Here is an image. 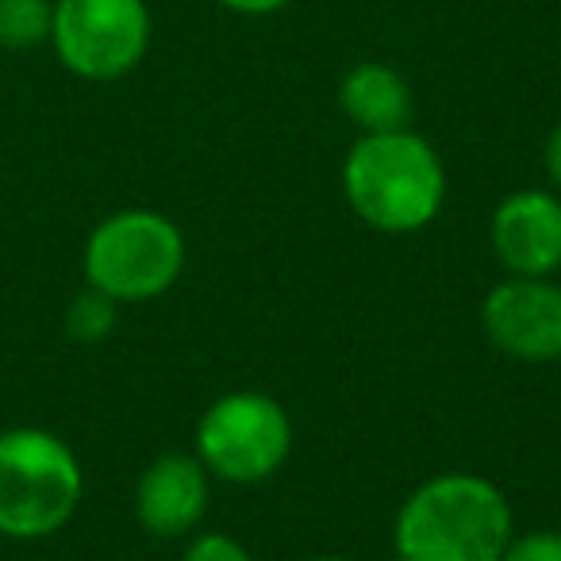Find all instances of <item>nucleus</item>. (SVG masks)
Here are the masks:
<instances>
[{
    "mask_svg": "<svg viewBox=\"0 0 561 561\" xmlns=\"http://www.w3.org/2000/svg\"><path fill=\"white\" fill-rule=\"evenodd\" d=\"M515 535L512 504L477 473H438L408 492L392 523L397 561H500Z\"/></svg>",
    "mask_w": 561,
    "mask_h": 561,
    "instance_id": "1",
    "label": "nucleus"
},
{
    "mask_svg": "<svg viewBox=\"0 0 561 561\" xmlns=\"http://www.w3.org/2000/svg\"><path fill=\"white\" fill-rule=\"evenodd\" d=\"M343 196L362 224L385 234L423 231L443 211L446 170L412 127L362 135L343 162Z\"/></svg>",
    "mask_w": 561,
    "mask_h": 561,
    "instance_id": "2",
    "label": "nucleus"
},
{
    "mask_svg": "<svg viewBox=\"0 0 561 561\" xmlns=\"http://www.w3.org/2000/svg\"><path fill=\"white\" fill-rule=\"evenodd\" d=\"M85 492L78 454L43 427L0 431V535L16 542L58 535Z\"/></svg>",
    "mask_w": 561,
    "mask_h": 561,
    "instance_id": "3",
    "label": "nucleus"
},
{
    "mask_svg": "<svg viewBox=\"0 0 561 561\" xmlns=\"http://www.w3.org/2000/svg\"><path fill=\"white\" fill-rule=\"evenodd\" d=\"M81 265L89 285L116 305L158 300L185 270V234L162 211L127 208L93 227Z\"/></svg>",
    "mask_w": 561,
    "mask_h": 561,
    "instance_id": "4",
    "label": "nucleus"
},
{
    "mask_svg": "<svg viewBox=\"0 0 561 561\" xmlns=\"http://www.w3.org/2000/svg\"><path fill=\"white\" fill-rule=\"evenodd\" d=\"M293 454V420L265 392L239 389L211 400L196 423V458L227 484H262Z\"/></svg>",
    "mask_w": 561,
    "mask_h": 561,
    "instance_id": "5",
    "label": "nucleus"
},
{
    "mask_svg": "<svg viewBox=\"0 0 561 561\" xmlns=\"http://www.w3.org/2000/svg\"><path fill=\"white\" fill-rule=\"evenodd\" d=\"M147 0H55L50 47L81 81H119L150 50Z\"/></svg>",
    "mask_w": 561,
    "mask_h": 561,
    "instance_id": "6",
    "label": "nucleus"
},
{
    "mask_svg": "<svg viewBox=\"0 0 561 561\" xmlns=\"http://www.w3.org/2000/svg\"><path fill=\"white\" fill-rule=\"evenodd\" d=\"M481 328L500 354L515 362L561 358V285L550 277H507L481 305Z\"/></svg>",
    "mask_w": 561,
    "mask_h": 561,
    "instance_id": "7",
    "label": "nucleus"
},
{
    "mask_svg": "<svg viewBox=\"0 0 561 561\" xmlns=\"http://www.w3.org/2000/svg\"><path fill=\"white\" fill-rule=\"evenodd\" d=\"M492 254L512 277H553L561 270V196L519 188L489 219Z\"/></svg>",
    "mask_w": 561,
    "mask_h": 561,
    "instance_id": "8",
    "label": "nucleus"
},
{
    "mask_svg": "<svg viewBox=\"0 0 561 561\" xmlns=\"http://www.w3.org/2000/svg\"><path fill=\"white\" fill-rule=\"evenodd\" d=\"M208 469L196 454H162L135 484V519L154 538H181L204 519L211 500Z\"/></svg>",
    "mask_w": 561,
    "mask_h": 561,
    "instance_id": "9",
    "label": "nucleus"
},
{
    "mask_svg": "<svg viewBox=\"0 0 561 561\" xmlns=\"http://www.w3.org/2000/svg\"><path fill=\"white\" fill-rule=\"evenodd\" d=\"M339 108L362 135L400 131L412 124V85L385 62H358L339 81Z\"/></svg>",
    "mask_w": 561,
    "mask_h": 561,
    "instance_id": "10",
    "label": "nucleus"
},
{
    "mask_svg": "<svg viewBox=\"0 0 561 561\" xmlns=\"http://www.w3.org/2000/svg\"><path fill=\"white\" fill-rule=\"evenodd\" d=\"M55 0H0V47L39 50L50 43Z\"/></svg>",
    "mask_w": 561,
    "mask_h": 561,
    "instance_id": "11",
    "label": "nucleus"
},
{
    "mask_svg": "<svg viewBox=\"0 0 561 561\" xmlns=\"http://www.w3.org/2000/svg\"><path fill=\"white\" fill-rule=\"evenodd\" d=\"M116 300L104 297L101 289H93L89 285L85 293H78V297L70 300V308H66V335L73 339V343H101V339L112 335V328H116Z\"/></svg>",
    "mask_w": 561,
    "mask_h": 561,
    "instance_id": "12",
    "label": "nucleus"
},
{
    "mask_svg": "<svg viewBox=\"0 0 561 561\" xmlns=\"http://www.w3.org/2000/svg\"><path fill=\"white\" fill-rule=\"evenodd\" d=\"M500 561H561V530H527L512 535Z\"/></svg>",
    "mask_w": 561,
    "mask_h": 561,
    "instance_id": "13",
    "label": "nucleus"
},
{
    "mask_svg": "<svg viewBox=\"0 0 561 561\" xmlns=\"http://www.w3.org/2000/svg\"><path fill=\"white\" fill-rule=\"evenodd\" d=\"M181 561H254L250 550L242 542H234L231 535H219V530H208V535H196L193 542L185 546Z\"/></svg>",
    "mask_w": 561,
    "mask_h": 561,
    "instance_id": "14",
    "label": "nucleus"
},
{
    "mask_svg": "<svg viewBox=\"0 0 561 561\" xmlns=\"http://www.w3.org/2000/svg\"><path fill=\"white\" fill-rule=\"evenodd\" d=\"M234 16H273V12L289 9V0H216Z\"/></svg>",
    "mask_w": 561,
    "mask_h": 561,
    "instance_id": "15",
    "label": "nucleus"
},
{
    "mask_svg": "<svg viewBox=\"0 0 561 561\" xmlns=\"http://www.w3.org/2000/svg\"><path fill=\"white\" fill-rule=\"evenodd\" d=\"M546 173H550L553 188H558L561 196V124L550 131V139H546Z\"/></svg>",
    "mask_w": 561,
    "mask_h": 561,
    "instance_id": "16",
    "label": "nucleus"
},
{
    "mask_svg": "<svg viewBox=\"0 0 561 561\" xmlns=\"http://www.w3.org/2000/svg\"><path fill=\"white\" fill-rule=\"evenodd\" d=\"M308 561H354V558H343V553H320V558H308Z\"/></svg>",
    "mask_w": 561,
    "mask_h": 561,
    "instance_id": "17",
    "label": "nucleus"
}]
</instances>
